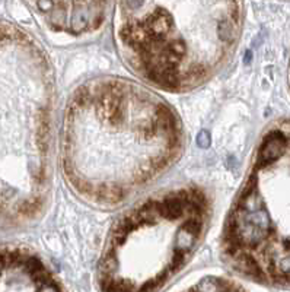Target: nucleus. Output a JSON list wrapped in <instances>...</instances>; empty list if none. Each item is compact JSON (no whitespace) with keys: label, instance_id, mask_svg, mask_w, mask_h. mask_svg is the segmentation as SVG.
I'll list each match as a JSON object with an SVG mask.
<instances>
[{"label":"nucleus","instance_id":"obj_1","mask_svg":"<svg viewBox=\"0 0 290 292\" xmlns=\"http://www.w3.org/2000/svg\"><path fill=\"white\" fill-rule=\"evenodd\" d=\"M182 145V123L169 102L127 78L89 79L64 107V178L76 196L98 208L120 206L158 180Z\"/></svg>","mask_w":290,"mask_h":292},{"label":"nucleus","instance_id":"obj_2","mask_svg":"<svg viewBox=\"0 0 290 292\" xmlns=\"http://www.w3.org/2000/svg\"><path fill=\"white\" fill-rule=\"evenodd\" d=\"M54 70L23 29L0 23V228L36 222L53 187Z\"/></svg>","mask_w":290,"mask_h":292},{"label":"nucleus","instance_id":"obj_3","mask_svg":"<svg viewBox=\"0 0 290 292\" xmlns=\"http://www.w3.org/2000/svg\"><path fill=\"white\" fill-rule=\"evenodd\" d=\"M241 31L242 0H118L114 35L139 78L181 94L223 69Z\"/></svg>","mask_w":290,"mask_h":292},{"label":"nucleus","instance_id":"obj_4","mask_svg":"<svg viewBox=\"0 0 290 292\" xmlns=\"http://www.w3.org/2000/svg\"><path fill=\"white\" fill-rule=\"evenodd\" d=\"M212 218L207 192L188 184L163 190L123 214L111 228L98 266L102 291H158L201 244Z\"/></svg>","mask_w":290,"mask_h":292},{"label":"nucleus","instance_id":"obj_5","mask_svg":"<svg viewBox=\"0 0 290 292\" xmlns=\"http://www.w3.org/2000/svg\"><path fill=\"white\" fill-rule=\"evenodd\" d=\"M231 269L264 285L290 287V120L261 135L222 233Z\"/></svg>","mask_w":290,"mask_h":292},{"label":"nucleus","instance_id":"obj_6","mask_svg":"<svg viewBox=\"0 0 290 292\" xmlns=\"http://www.w3.org/2000/svg\"><path fill=\"white\" fill-rule=\"evenodd\" d=\"M63 287L36 256L16 249L0 250V291H61Z\"/></svg>","mask_w":290,"mask_h":292},{"label":"nucleus","instance_id":"obj_7","mask_svg":"<svg viewBox=\"0 0 290 292\" xmlns=\"http://www.w3.org/2000/svg\"><path fill=\"white\" fill-rule=\"evenodd\" d=\"M289 83H290V63H289Z\"/></svg>","mask_w":290,"mask_h":292}]
</instances>
